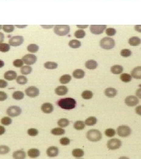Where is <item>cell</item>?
Masks as SVG:
<instances>
[{
    "label": "cell",
    "instance_id": "1",
    "mask_svg": "<svg viewBox=\"0 0 141 159\" xmlns=\"http://www.w3.org/2000/svg\"><path fill=\"white\" fill-rule=\"evenodd\" d=\"M57 105L64 110H72L74 109L77 105V102L75 99L67 97L60 99L57 102Z\"/></svg>",
    "mask_w": 141,
    "mask_h": 159
},
{
    "label": "cell",
    "instance_id": "2",
    "mask_svg": "<svg viewBox=\"0 0 141 159\" xmlns=\"http://www.w3.org/2000/svg\"><path fill=\"white\" fill-rule=\"evenodd\" d=\"M115 40L112 38L106 37L100 41V46L104 49L111 50L115 47Z\"/></svg>",
    "mask_w": 141,
    "mask_h": 159
},
{
    "label": "cell",
    "instance_id": "3",
    "mask_svg": "<svg viewBox=\"0 0 141 159\" xmlns=\"http://www.w3.org/2000/svg\"><path fill=\"white\" fill-rule=\"evenodd\" d=\"M70 31V27L68 25H57L54 27L55 33L59 36L67 35Z\"/></svg>",
    "mask_w": 141,
    "mask_h": 159
},
{
    "label": "cell",
    "instance_id": "4",
    "mask_svg": "<svg viewBox=\"0 0 141 159\" xmlns=\"http://www.w3.org/2000/svg\"><path fill=\"white\" fill-rule=\"evenodd\" d=\"M87 137L91 141H98L102 139V134L98 130L92 129L87 132Z\"/></svg>",
    "mask_w": 141,
    "mask_h": 159
},
{
    "label": "cell",
    "instance_id": "5",
    "mask_svg": "<svg viewBox=\"0 0 141 159\" xmlns=\"http://www.w3.org/2000/svg\"><path fill=\"white\" fill-rule=\"evenodd\" d=\"M118 134L122 137H127L131 134V129L126 126H120L117 129Z\"/></svg>",
    "mask_w": 141,
    "mask_h": 159
},
{
    "label": "cell",
    "instance_id": "6",
    "mask_svg": "<svg viewBox=\"0 0 141 159\" xmlns=\"http://www.w3.org/2000/svg\"><path fill=\"white\" fill-rule=\"evenodd\" d=\"M22 112L21 109L16 105H13L9 107L7 110V113L10 117H17L19 116Z\"/></svg>",
    "mask_w": 141,
    "mask_h": 159
},
{
    "label": "cell",
    "instance_id": "7",
    "mask_svg": "<svg viewBox=\"0 0 141 159\" xmlns=\"http://www.w3.org/2000/svg\"><path fill=\"white\" fill-rule=\"evenodd\" d=\"M24 39L22 36H17L11 38L9 40V44L11 46L18 47L21 46L24 43Z\"/></svg>",
    "mask_w": 141,
    "mask_h": 159
},
{
    "label": "cell",
    "instance_id": "8",
    "mask_svg": "<svg viewBox=\"0 0 141 159\" xmlns=\"http://www.w3.org/2000/svg\"><path fill=\"white\" fill-rule=\"evenodd\" d=\"M121 141L118 139H113L108 141L107 147L110 150H116L121 146Z\"/></svg>",
    "mask_w": 141,
    "mask_h": 159
},
{
    "label": "cell",
    "instance_id": "9",
    "mask_svg": "<svg viewBox=\"0 0 141 159\" xmlns=\"http://www.w3.org/2000/svg\"><path fill=\"white\" fill-rule=\"evenodd\" d=\"M106 28V25H91L90 27L91 32L96 35L101 34Z\"/></svg>",
    "mask_w": 141,
    "mask_h": 159
},
{
    "label": "cell",
    "instance_id": "10",
    "mask_svg": "<svg viewBox=\"0 0 141 159\" xmlns=\"http://www.w3.org/2000/svg\"><path fill=\"white\" fill-rule=\"evenodd\" d=\"M22 61L27 65H33L35 64L37 60V58L35 55L32 54H28L22 57Z\"/></svg>",
    "mask_w": 141,
    "mask_h": 159
},
{
    "label": "cell",
    "instance_id": "11",
    "mask_svg": "<svg viewBox=\"0 0 141 159\" xmlns=\"http://www.w3.org/2000/svg\"><path fill=\"white\" fill-rule=\"evenodd\" d=\"M25 92L27 96L33 98V97H36L39 95L40 90L34 86H31L26 88Z\"/></svg>",
    "mask_w": 141,
    "mask_h": 159
},
{
    "label": "cell",
    "instance_id": "12",
    "mask_svg": "<svg viewBox=\"0 0 141 159\" xmlns=\"http://www.w3.org/2000/svg\"><path fill=\"white\" fill-rule=\"evenodd\" d=\"M125 103L128 106L133 107L139 103V99L136 96L129 95L125 99Z\"/></svg>",
    "mask_w": 141,
    "mask_h": 159
},
{
    "label": "cell",
    "instance_id": "13",
    "mask_svg": "<svg viewBox=\"0 0 141 159\" xmlns=\"http://www.w3.org/2000/svg\"><path fill=\"white\" fill-rule=\"evenodd\" d=\"M58 153H59V150H58V147H55V146L50 147L46 150L47 156L50 157H56L58 155Z\"/></svg>",
    "mask_w": 141,
    "mask_h": 159
},
{
    "label": "cell",
    "instance_id": "14",
    "mask_svg": "<svg viewBox=\"0 0 141 159\" xmlns=\"http://www.w3.org/2000/svg\"><path fill=\"white\" fill-rule=\"evenodd\" d=\"M41 110L46 114H50L53 111V106L50 103H45L41 106Z\"/></svg>",
    "mask_w": 141,
    "mask_h": 159
},
{
    "label": "cell",
    "instance_id": "15",
    "mask_svg": "<svg viewBox=\"0 0 141 159\" xmlns=\"http://www.w3.org/2000/svg\"><path fill=\"white\" fill-rule=\"evenodd\" d=\"M68 92V88L65 85H60L55 88V92L58 95H64Z\"/></svg>",
    "mask_w": 141,
    "mask_h": 159
},
{
    "label": "cell",
    "instance_id": "16",
    "mask_svg": "<svg viewBox=\"0 0 141 159\" xmlns=\"http://www.w3.org/2000/svg\"><path fill=\"white\" fill-rule=\"evenodd\" d=\"M17 73L12 70L8 71L6 73H5V74H4L5 79L7 80H9V81L15 80L17 78Z\"/></svg>",
    "mask_w": 141,
    "mask_h": 159
},
{
    "label": "cell",
    "instance_id": "17",
    "mask_svg": "<svg viewBox=\"0 0 141 159\" xmlns=\"http://www.w3.org/2000/svg\"><path fill=\"white\" fill-rule=\"evenodd\" d=\"M131 75L135 79H141V67H136L133 69Z\"/></svg>",
    "mask_w": 141,
    "mask_h": 159
},
{
    "label": "cell",
    "instance_id": "18",
    "mask_svg": "<svg viewBox=\"0 0 141 159\" xmlns=\"http://www.w3.org/2000/svg\"><path fill=\"white\" fill-rule=\"evenodd\" d=\"M26 157V154L23 150H17L13 153V158L15 159H24Z\"/></svg>",
    "mask_w": 141,
    "mask_h": 159
},
{
    "label": "cell",
    "instance_id": "19",
    "mask_svg": "<svg viewBox=\"0 0 141 159\" xmlns=\"http://www.w3.org/2000/svg\"><path fill=\"white\" fill-rule=\"evenodd\" d=\"M98 63L94 60H89L85 63V67L89 70H94L97 68Z\"/></svg>",
    "mask_w": 141,
    "mask_h": 159
},
{
    "label": "cell",
    "instance_id": "20",
    "mask_svg": "<svg viewBox=\"0 0 141 159\" xmlns=\"http://www.w3.org/2000/svg\"><path fill=\"white\" fill-rule=\"evenodd\" d=\"M123 68L122 66L119 65H115L111 67V71L112 73L114 74H121L123 71Z\"/></svg>",
    "mask_w": 141,
    "mask_h": 159
},
{
    "label": "cell",
    "instance_id": "21",
    "mask_svg": "<svg viewBox=\"0 0 141 159\" xmlns=\"http://www.w3.org/2000/svg\"><path fill=\"white\" fill-rule=\"evenodd\" d=\"M28 154L31 158H36L40 156V151L36 149H31L28 151Z\"/></svg>",
    "mask_w": 141,
    "mask_h": 159
},
{
    "label": "cell",
    "instance_id": "22",
    "mask_svg": "<svg viewBox=\"0 0 141 159\" xmlns=\"http://www.w3.org/2000/svg\"><path fill=\"white\" fill-rule=\"evenodd\" d=\"M72 75H73V77L75 78H77V79L82 78L85 76V71L82 69H77L73 72Z\"/></svg>",
    "mask_w": 141,
    "mask_h": 159
},
{
    "label": "cell",
    "instance_id": "23",
    "mask_svg": "<svg viewBox=\"0 0 141 159\" xmlns=\"http://www.w3.org/2000/svg\"><path fill=\"white\" fill-rule=\"evenodd\" d=\"M129 44L132 46H138L141 43V40L138 37H132L129 39Z\"/></svg>",
    "mask_w": 141,
    "mask_h": 159
},
{
    "label": "cell",
    "instance_id": "24",
    "mask_svg": "<svg viewBox=\"0 0 141 159\" xmlns=\"http://www.w3.org/2000/svg\"><path fill=\"white\" fill-rule=\"evenodd\" d=\"M116 94H117V90L114 88H108L105 91V94L106 96H107L109 98L114 97L116 95Z\"/></svg>",
    "mask_w": 141,
    "mask_h": 159
},
{
    "label": "cell",
    "instance_id": "25",
    "mask_svg": "<svg viewBox=\"0 0 141 159\" xmlns=\"http://www.w3.org/2000/svg\"><path fill=\"white\" fill-rule=\"evenodd\" d=\"M72 154L74 157L77 158H80L84 155V151L80 149H75L72 150Z\"/></svg>",
    "mask_w": 141,
    "mask_h": 159
},
{
    "label": "cell",
    "instance_id": "26",
    "mask_svg": "<svg viewBox=\"0 0 141 159\" xmlns=\"http://www.w3.org/2000/svg\"><path fill=\"white\" fill-rule=\"evenodd\" d=\"M33 71V68L31 66H22L21 68V73L24 75H27L30 74Z\"/></svg>",
    "mask_w": 141,
    "mask_h": 159
},
{
    "label": "cell",
    "instance_id": "27",
    "mask_svg": "<svg viewBox=\"0 0 141 159\" xmlns=\"http://www.w3.org/2000/svg\"><path fill=\"white\" fill-rule=\"evenodd\" d=\"M71 76L69 74H65L61 76L60 78V82L62 84H65L70 82Z\"/></svg>",
    "mask_w": 141,
    "mask_h": 159
},
{
    "label": "cell",
    "instance_id": "28",
    "mask_svg": "<svg viewBox=\"0 0 141 159\" xmlns=\"http://www.w3.org/2000/svg\"><path fill=\"white\" fill-rule=\"evenodd\" d=\"M97 118L95 117L91 116V117H88L87 119H86V120L85 122V124L89 126H92L95 125L97 123Z\"/></svg>",
    "mask_w": 141,
    "mask_h": 159
},
{
    "label": "cell",
    "instance_id": "29",
    "mask_svg": "<svg viewBox=\"0 0 141 159\" xmlns=\"http://www.w3.org/2000/svg\"><path fill=\"white\" fill-rule=\"evenodd\" d=\"M65 130H64L62 128H60V127L55 128L53 130H51V133L53 135H55V136L63 135V134H65Z\"/></svg>",
    "mask_w": 141,
    "mask_h": 159
},
{
    "label": "cell",
    "instance_id": "30",
    "mask_svg": "<svg viewBox=\"0 0 141 159\" xmlns=\"http://www.w3.org/2000/svg\"><path fill=\"white\" fill-rule=\"evenodd\" d=\"M85 124L82 121H77V122H75L74 124V129L77 130H83L85 128Z\"/></svg>",
    "mask_w": 141,
    "mask_h": 159
},
{
    "label": "cell",
    "instance_id": "31",
    "mask_svg": "<svg viewBox=\"0 0 141 159\" xmlns=\"http://www.w3.org/2000/svg\"><path fill=\"white\" fill-rule=\"evenodd\" d=\"M120 78L124 83H129L132 80V75L127 73H123L120 76Z\"/></svg>",
    "mask_w": 141,
    "mask_h": 159
},
{
    "label": "cell",
    "instance_id": "32",
    "mask_svg": "<svg viewBox=\"0 0 141 159\" xmlns=\"http://www.w3.org/2000/svg\"><path fill=\"white\" fill-rule=\"evenodd\" d=\"M12 97L17 100H20L24 99V94L22 92L20 91H17L15 92L12 94Z\"/></svg>",
    "mask_w": 141,
    "mask_h": 159
},
{
    "label": "cell",
    "instance_id": "33",
    "mask_svg": "<svg viewBox=\"0 0 141 159\" xmlns=\"http://www.w3.org/2000/svg\"><path fill=\"white\" fill-rule=\"evenodd\" d=\"M44 67L46 69H55L58 67V64L53 62V61H48L44 64Z\"/></svg>",
    "mask_w": 141,
    "mask_h": 159
},
{
    "label": "cell",
    "instance_id": "34",
    "mask_svg": "<svg viewBox=\"0 0 141 159\" xmlns=\"http://www.w3.org/2000/svg\"><path fill=\"white\" fill-rule=\"evenodd\" d=\"M27 50L31 53H35L39 50V47L36 44H31L27 47Z\"/></svg>",
    "mask_w": 141,
    "mask_h": 159
},
{
    "label": "cell",
    "instance_id": "35",
    "mask_svg": "<svg viewBox=\"0 0 141 159\" xmlns=\"http://www.w3.org/2000/svg\"><path fill=\"white\" fill-rule=\"evenodd\" d=\"M69 46L72 48H78L81 47V43L77 40H72L70 41Z\"/></svg>",
    "mask_w": 141,
    "mask_h": 159
},
{
    "label": "cell",
    "instance_id": "36",
    "mask_svg": "<svg viewBox=\"0 0 141 159\" xmlns=\"http://www.w3.org/2000/svg\"><path fill=\"white\" fill-rule=\"evenodd\" d=\"M81 95H82V97L84 99L89 100V99L92 98L93 93L92 92H91V91H89V90H85V91L82 92Z\"/></svg>",
    "mask_w": 141,
    "mask_h": 159
},
{
    "label": "cell",
    "instance_id": "37",
    "mask_svg": "<svg viewBox=\"0 0 141 159\" xmlns=\"http://www.w3.org/2000/svg\"><path fill=\"white\" fill-rule=\"evenodd\" d=\"M17 83L20 85H24L27 83L28 79L26 76L19 75L17 78Z\"/></svg>",
    "mask_w": 141,
    "mask_h": 159
},
{
    "label": "cell",
    "instance_id": "38",
    "mask_svg": "<svg viewBox=\"0 0 141 159\" xmlns=\"http://www.w3.org/2000/svg\"><path fill=\"white\" fill-rule=\"evenodd\" d=\"M10 50V45L7 43L0 44V51L2 53H7Z\"/></svg>",
    "mask_w": 141,
    "mask_h": 159
},
{
    "label": "cell",
    "instance_id": "39",
    "mask_svg": "<svg viewBox=\"0 0 141 159\" xmlns=\"http://www.w3.org/2000/svg\"><path fill=\"white\" fill-rule=\"evenodd\" d=\"M70 124V122L67 119H61L58 122V125L61 127H65Z\"/></svg>",
    "mask_w": 141,
    "mask_h": 159
},
{
    "label": "cell",
    "instance_id": "40",
    "mask_svg": "<svg viewBox=\"0 0 141 159\" xmlns=\"http://www.w3.org/2000/svg\"><path fill=\"white\" fill-rule=\"evenodd\" d=\"M85 32L83 29H78L75 32L74 36L77 38H83L85 36Z\"/></svg>",
    "mask_w": 141,
    "mask_h": 159
},
{
    "label": "cell",
    "instance_id": "41",
    "mask_svg": "<svg viewBox=\"0 0 141 159\" xmlns=\"http://www.w3.org/2000/svg\"><path fill=\"white\" fill-rule=\"evenodd\" d=\"M2 29L5 33H11L14 30V26L13 25H4L2 26Z\"/></svg>",
    "mask_w": 141,
    "mask_h": 159
},
{
    "label": "cell",
    "instance_id": "42",
    "mask_svg": "<svg viewBox=\"0 0 141 159\" xmlns=\"http://www.w3.org/2000/svg\"><path fill=\"white\" fill-rule=\"evenodd\" d=\"M12 119L9 117H5L1 119V123L4 126H9L12 123Z\"/></svg>",
    "mask_w": 141,
    "mask_h": 159
},
{
    "label": "cell",
    "instance_id": "43",
    "mask_svg": "<svg viewBox=\"0 0 141 159\" xmlns=\"http://www.w3.org/2000/svg\"><path fill=\"white\" fill-rule=\"evenodd\" d=\"M132 54V52L129 49H123L121 51V55L123 57H128Z\"/></svg>",
    "mask_w": 141,
    "mask_h": 159
},
{
    "label": "cell",
    "instance_id": "44",
    "mask_svg": "<svg viewBox=\"0 0 141 159\" xmlns=\"http://www.w3.org/2000/svg\"><path fill=\"white\" fill-rule=\"evenodd\" d=\"M115 130L113 129H108L105 131V134L106 136L108 137H114L115 135Z\"/></svg>",
    "mask_w": 141,
    "mask_h": 159
},
{
    "label": "cell",
    "instance_id": "45",
    "mask_svg": "<svg viewBox=\"0 0 141 159\" xmlns=\"http://www.w3.org/2000/svg\"><path fill=\"white\" fill-rule=\"evenodd\" d=\"M27 133L29 136H32V137H34V136H36L38 134L39 131L36 129H29L28 130Z\"/></svg>",
    "mask_w": 141,
    "mask_h": 159
},
{
    "label": "cell",
    "instance_id": "46",
    "mask_svg": "<svg viewBox=\"0 0 141 159\" xmlns=\"http://www.w3.org/2000/svg\"><path fill=\"white\" fill-rule=\"evenodd\" d=\"M10 149L7 146H0V154H5L9 153Z\"/></svg>",
    "mask_w": 141,
    "mask_h": 159
},
{
    "label": "cell",
    "instance_id": "47",
    "mask_svg": "<svg viewBox=\"0 0 141 159\" xmlns=\"http://www.w3.org/2000/svg\"><path fill=\"white\" fill-rule=\"evenodd\" d=\"M24 63L22 61V60H21V59H17L13 61V65L17 68L22 67L24 65Z\"/></svg>",
    "mask_w": 141,
    "mask_h": 159
},
{
    "label": "cell",
    "instance_id": "48",
    "mask_svg": "<svg viewBox=\"0 0 141 159\" xmlns=\"http://www.w3.org/2000/svg\"><path fill=\"white\" fill-rule=\"evenodd\" d=\"M116 33V29L115 28H107L106 29V34L108 36H113L115 35Z\"/></svg>",
    "mask_w": 141,
    "mask_h": 159
},
{
    "label": "cell",
    "instance_id": "49",
    "mask_svg": "<svg viewBox=\"0 0 141 159\" xmlns=\"http://www.w3.org/2000/svg\"><path fill=\"white\" fill-rule=\"evenodd\" d=\"M60 144L63 146H68L70 143V140L67 137L62 138L60 140Z\"/></svg>",
    "mask_w": 141,
    "mask_h": 159
},
{
    "label": "cell",
    "instance_id": "50",
    "mask_svg": "<svg viewBox=\"0 0 141 159\" xmlns=\"http://www.w3.org/2000/svg\"><path fill=\"white\" fill-rule=\"evenodd\" d=\"M7 94L5 92H0V102L5 101V100L7 99Z\"/></svg>",
    "mask_w": 141,
    "mask_h": 159
},
{
    "label": "cell",
    "instance_id": "51",
    "mask_svg": "<svg viewBox=\"0 0 141 159\" xmlns=\"http://www.w3.org/2000/svg\"><path fill=\"white\" fill-rule=\"evenodd\" d=\"M8 85V83L3 80H0V88H5Z\"/></svg>",
    "mask_w": 141,
    "mask_h": 159
},
{
    "label": "cell",
    "instance_id": "52",
    "mask_svg": "<svg viewBox=\"0 0 141 159\" xmlns=\"http://www.w3.org/2000/svg\"><path fill=\"white\" fill-rule=\"evenodd\" d=\"M135 112L139 115V116H141V105H139V106H138L136 109H135Z\"/></svg>",
    "mask_w": 141,
    "mask_h": 159
},
{
    "label": "cell",
    "instance_id": "53",
    "mask_svg": "<svg viewBox=\"0 0 141 159\" xmlns=\"http://www.w3.org/2000/svg\"><path fill=\"white\" fill-rule=\"evenodd\" d=\"M5 127H4L3 126H0V136L4 134L5 133Z\"/></svg>",
    "mask_w": 141,
    "mask_h": 159
},
{
    "label": "cell",
    "instance_id": "54",
    "mask_svg": "<svg viewBox=\"0 0 141 159\" xmlns=\"http://www.w3.org/2000/svg\"><path fill=\"white\" fill-rule=\"evenodd\" d=\"M135 29L141 33V25H136L135 26Z\"/></svg>",
    "mask_w": 141,
    "mask_h": 159
},
{
    "label": "cell",
    "instance_id": "55",
    "mask_svg": "<svg viewBox=\"0 0 141 159\" xmlns=\"http://www.w3.org/2000/svg\"><path fill=\"white\" fill-rule=\"evenodd\" d=\"M4 40V34L0 32V44L3 42Z\"/></svg>",
    "mask_w": 141,
    "mask_h": 159
},
{
    "label": "cell",
    "instance_id": "56",
    "mask_svg": "<svg viewBox=\"0 0 141 159\" xmlns=\"http://www.w3.org/2000/svg\"><path fill=\"white\" fill-rule=\"evenodd\" d=\"M136 96H138L139 99H141V88H139V89L136 91Z\"/></svg>",
    "mask_w": 141,
    "mask_h": 159
},
{
    "label": "cell",
    "instance_id": "57",
    "mask_svg": "<svg viewBox=\"0 0 141 159\" xmlns=\"http://www.w3.org/2000/svg\"><path fill=\"white\" fill-rule=\"evenodd\" d=\"M77 27H78V28H87V27H88V25H86V26H82V25H80V26H77Z\"/></svg>",
    "mask_w": 141,
    "mask_h": 159
},
{
    "label": "cell",
    "instance_id": "58",
    "mask_svg": "<svg viewBox=\"0 0 141 159\" xmlns=\"http://www.w3.org/2000/svg\"><path fill=\"white\" fill-rule=\"evenodd\" d=\"M4 62L2 61V60H0V68H2L4 66Z\"/></svg>",
    "mask_w": 141,
    "mask_h": 159
},
{
    "label": "cell",
    "instance_id": "59",
    "mask_svg": "<svg viewBox=\"0 0 141 159\" xmlns=\"http://www.w3.org/2000/svg\"><path fill=\"white\" fill-rule=\"evenodd\" d=\"M26 26H17V27H19V28H24V27H26Z\"/></svg>",
    "mask_w": 141,
    "mask_h": 159
},
{
    "label": "cell",
    "instance_id": "60",
    "mask_svg": "<svg viewBox=\"0 0 141 159\" xmlns=\"http://www.w3.org/2000/svg\"><path fill=\"white\" fill-rule=\"evenodd\" d=\"M2 26L1 25H0V29L2 28Z\"/></svg>",
    "mask_w": 141,
    "mask_h": 159
}]
</instances>
